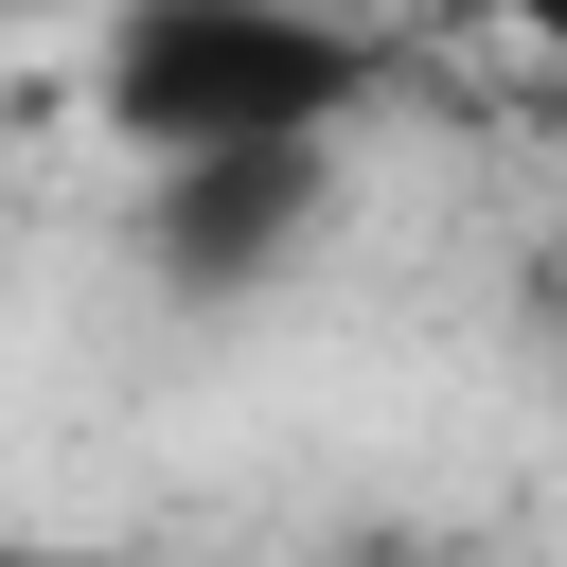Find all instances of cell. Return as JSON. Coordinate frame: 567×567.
Wrapping results in <instances>:
<instances>
[{
	"label": "cell",
	"mask_w": 567,
	"mask_h": 567,
	"mask_svg": "<svg viewBox=\"0 0 567 567\" xmlns=\"http://www.w3.org/2000/svg\"><path fill=\"white\" fill-rule=\"evenodd\" d=\"M496 18H514V35H532V53L567 71V0H496Z\"/></svg>",
	"instance_id": "cell-2"
},
{
	"label": "cell",
	"mask_w": 567,
	"mask_h": 567,
	"mask_svg": "<svg viewBox=\"0 0 567 567\" xmlns=\"http://www.w3.org/2000/svg\"><path fill=\"white\" fill-rule=\"evenodd\" d=\"M106 142L142 159H230V142H337L372 106V35L337 0H106L89 53Z\"/></svg>",
	"instance_id": "cell-1"
}]
</instances>
